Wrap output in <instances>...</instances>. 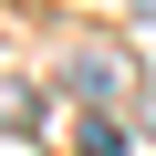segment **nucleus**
I'll return each mask as SVG.
<instances>
[{
	"label": "nucleus",
	"mask_w": 156,
	"mask_h": 156,
	"mask_svg": "<svg viewBox=\"0 0 156 156\" xmlns=\"http://www.w3.org/2000/svg\"><path fill=\"white\" fill-rule=\"evenodd\" d=\"M83 156H125V125H104V115H83Z\"/></svg>",
	"instance_id": "f03ea898"
},
{
	"label": "nucleus",
	"mask_w": 156,
	"mask_h": 156,
	"mask_svg": "<svg viewBox=\"0 0 156 156\" xmlns=\"http://www.w3.org/2000/svg\"><path fill=\"white\" fill-rule=\"evenodd\" d=\"M73 83H83V94H115V83H125V62H115V52H83V62H73Z\"/></svg>",
	"instance_id": "f257e3e1"
},
{
	"label": "nucleus",
	"mask_w": 156,
	"mask_h": 156,
	"mask_svg": "<svg viewBox=\"0 0 156 156\" xmlns=\"http://www.w3.org/2000/svg\"><path fill=\"white\" fill-rule=\"evenodd\" d=\"M135 11H156V0H135Z\"/></svg>",
	"instance_id": "7ed1b4c3"
}]
</instances>
